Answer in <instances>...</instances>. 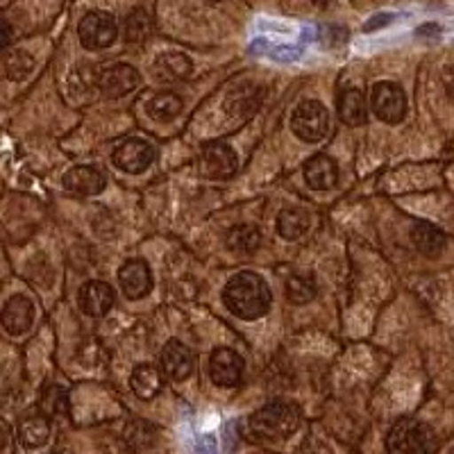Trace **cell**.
<instances>
[{
	"label": "cell",
	"mask_w": 454,
	"mask_h": 454,
	"mask_svg": "<svg viewBox=\"0 0 454 454\" xmlns=\"http://www.w3.org/2000/svg\"><path fill=\"white\" fill-rule=\"evenodd\" d=\"M209 375L218 387H237L243 375V359L232 348H216L209 359Z\"/></svg>",
	"instance_id": "cell-9"
},
{
	"label": "cell",
	"mask_w": 454,
	"mask_h": 454,
	"mask_svg": "<svg viewBox=\"0 0 454 454\" xmlns=\"http://www.w3.org/2000/svg\"><path fill=\"white\" fill-rule=\"evenodd\" d=\"M80 307L84 314L100 318L114 307V289L105 282H87L80 289Z\"/></svg>",
	"instance_id": "cell-14"
},
{
	"label": "cell",
	"mask_w": 454,
	"mask_h": 454,
	"mask_svg": "<svg viewBox=\"0 0 454 454\" xmlns=\"http://www.w3.org/2000/svg\"><path fill=\"white\" fill-rule=\"evenodd\" d=\"M413 246L427 257H439L445 248V234L429 223H419L411 230Z\"/></svg>",
	"instance_id": "cell-22"
},
{
	"label": "cell",
	"mask_w": 454,
	"mask_h": 454,
	"mask_svg": "<svg viewBox=\"0 0 454 454\" xmlns=\"http://www.w3.org/2000/svg\"><path fill=\"white\" fill-rule=\"evenodd\" d=\"M161 368H164V372L170 380L182 382L193 371L192 350L184 343H180V340H168L164 346V352H161Z\"/></svg>",
	"instance_id": "cell-12"
},
{
	"label": "cell",
	"mask_w": 454,
	"mask_h": 454,
	"mask_svg": "<svg viewBox=\"0 0 454 454\" xmlns=\"http://www.w3.org/2000/svg\"><path fill=\"white\" fill-rule=\"evenodd\" d=\"M119 282L128 298L139 300L153 291V270L144 259H129L121 266Z\"/></svg>",
	"instance_id": "cell-11"
},
{
	"label": "cell",
	"mask_w": 454,
	"mask_h": 454,
	"mask_svg": "<svg viewBox=\"0 0 454 454\" xmlns=\"http://www.w3.org/2000/svg\"><path fill=\"white\" fill-rule=\"evenodd\" d=\"M300 411L291 403H269L250 419V432L259 441H279L286 439L298 429Z\"/></svg>",
	"instance_id": "cell-2"
},
{
	"label": "cell",
	"mask_w": 454,
	"mask_h": 454,
	"mask_svg": "<svg viewBox=\"0 0 454 454\" xmlns=\"http://www.w3.org/2000/svg\"><path fill=\"white\" fill-rule=\"evenodd\" d=\"M311 3H314L316 7H327V5H332L334 0H311Z\"/></svg>",
	"instance_id": "cell-32"
},
{
	"label": "cell",
	"mask_w": 454,
	"mask_h": 454,
	"mask_svg": "<svg viewBox=\"0 0 454 454\" xmlns=\"http://www.w3.org/2000/svg\"><path fill=\"white\" fill-rule=\"evenodd\" d=\"M192 59L182 52H164L157 57L155 73L160 80L166 82H176V80H184L192 73Z\"/></svg>",
	"instance_id": "cell-19"
},
{
	"label": "cell",
	"mask_w": 454,
	"mask_h": 454,
	"mask_svg": "<svg viewBox=\"0 0 454 454\" xmlns=\"http://www.w3.org/2000/svg\"><path fill=\"white\" fill-rule=\"evenodd\" d=\"M262 243V232L254 225H239L227 234V248L232 253L250 254L259 248Z\"/></svg>",
	"instance_id": "cell-24"
},
{
	"label": "cell",
	"mask_w": 454,
	"mask_h": 454,
	"mask_svg": "<svg viewBox=\"0 0 454 454\" xmlns=\"http://www.w3.org/2000/svg\"><path fill=\"white\" fill-rule=\"evenodd\" d=\"M64 186L80 196H96L105 189V176L93 166H75L64 176Z\"/></svg>",
	"instance_id": "cell-15"
},
{
	"label": "cell",
	"mask_w": 454,
	"mask_h": 454,
	"mask_svg": "<svg viewBox=\"0 0 454 454\" xmlns=\"http://www.w3.org/2000/svg\"><path fill=\"white\" fill-rule=\"evenodd\" d=\"M32 316H35V307L30 300L26 295H14L3 307V327L14 336L23 334L30 330Z\"/></svg>",
	"instance_id": "cell-13"
},
{
	"label": "cell",
	"mask_w": 454,
	"mask_h": 454,
	"mask_svg": "<svg viewBox=\"0 0 454 454\" xmlns=\"http://www.w3.org/2000/svg\"><path fill=\"white\" fill-rule=\"evenodd\" d=\"M42 409L48 413V416H64L68 411V397L64 393V388L51 387L46 393H43Z\"/></svg>",
	"instance_id": "cell-29"
},
{
	"label": "cell",
	"mask_w": 454,
	"mask_h": 454,
	"mask_svg": "<svg viewBox=\"0 0 454 454\" xmlns=\"http://www.w3.org/2000/svg\"><path fill=\"white\" fill-rule=\"evenodd\" d=\"M10 39H12V32H10V23L5 21V39H3V46H7V43H10Z\"/></svg>",
	"instance_id": "cell-31"
},
{
	"label": "cell",
	"mask_w": 454,
	"mask_h": 454,
	"mask_svg": "<svg viewBox=\"0 0 454 454\" xmlns=\"http://www.w3.org/2000/svg\"><path fill=\"white\" fill-rule=\"evenodd\" d=\"M316 279L311 275H291L286 279V298L294 302V305H305L309 300L316 298Z\"/></svg>",
	"instance_id": "cell-25"
},
{
	"label": "cell",
	"mask_w": 454,
	"mask_h": 454,
	"mask_svg": "<svg viewBox=\"0 0 454 454\" xmlns=\"http://www.w3.org/2000/svg\"><path fill=\"white\" fill-rule=\"evenodd\" d=\"M78 35L87 51H103L114 43L119 35V26H116V19L107 12H89L80 21Z\"/></svg>",
	"instance_id": "cell-5"
},
{
	"label": "cell",
	"mask_w": 454,
	"mask_h": 454,
	"mask_svg": "<svg viewBox=\"0 0 454 454\" xmlns=\"http://www.w3.org/2000/svg\"><path fill=\"white\" fill-rule=\"evenodd\" d=\"M129 387L141 400H153L155 395H160L161 387H164L160 368L150 366V364H139L129 377Z\"/></svg>",
	"instance_id": "cell-17"
},
{
	"label": "cell",
	"mask_w": 454,
	"mask_h": 454,
	"mask_svg": "<svg viewBox=\"0 0 454 454\" xmlns=\"http://www.w3.org/2000/svg\"><path fill=\"white\" fill-rule=\"evenodd\" d=\"M371 107L380 121L395 125L404 119L407 112V98L404 91L393 82H377L371 93Z\"/></svg>",
	"instance_id": "cell-6"
},
{
	"label": "cell",
	"mask_w": 454,
	"mask_h": 454,
	"mask_svg": "<svg viewBox=\"0 0 454 454\" xmlns=\"http://www.w3.org/2000/svg\"><path fill=\"white\" fill-rule=\"evenodd\" d=\"M305 177L307 184L316 192H327L339 180V168H336V161L327 155H316L314 160L307 161L305 166Z\"/></svg>",
	"instance_id": "cell-16"
},
{
	"label": "cell",
	"mask_w": 454,
	"mask_h": 454,
	"mask_svg": "<svg viewBox=\"0 0 454 454\" xmlns=\"http://www.w3.org/2000/svg\"><path fill=\"white\" fill-rule=\"evenodd\" d=\"M125 42L129 43H141L145 42L150 35H153V21H150V16L145 14L144 10H135L132 14L125 19Z\"/></svg>",
	"instance_id": "cell-26"
},
{
	"label": "cell",
	"mask_w": 454,
	"mask_h": 454,
	"mask_svg": "<svg viewBox=\"0 0 454 454\" xmlns=\"http://www.w3.org/2000/svg\"><path fill=\"white\" fill-rule=\"evenodd\" d=\"M223 300H225L227 309L237 314L239 318L257 320L263 314H269L273 295H270L269 284L259 275L239 273L227 282Z\"/></svg>",
	"instance_id": "cell-1"
},
{
	"label": "cell",
	"mask_w": 454,
	"mask_h": 454,
	"mask_svg": "<svg viewBox=\"0 0 454 454\" xmlns=\"http://www.w3.org/2000/svg\"><path fill=\"white\" fill-rule=\"evenodd\" d=\"M125 443L132 450H144L155 443V427L144 420H135L125 427Z\"/></svg>",
	"instance_id": "cell-27"
},
{
	"label": "cell",
	"mask_w": 454,
	"mask_h": 454,
	"mask_svg": "<svg viewBox=\"0 0 454 454\" xmlns=\"http://www.w3.org/2000/svg\"><path fill=\"white\" fill-rule=\"evenodd\" d=\"M155 161V148L144 139H128L114 150V164L125 173H144Z\"/></svg>",
	"instance_id": "cell-8"
},
{
	"label": "cell",
	"mask_w": 454,
	"mask_h": 454,
	"mask_svg": "<svg viewBox=\"0 0 454 454\" xmlns=\"http://www.w3.org/2000/svg\"><path fill=\"white\" fill-rule=\"evenodd\" d=\"M388 21H391V16H388V14L375 16V19H372V21L366 26V30H375V27H380V26H387Z\"/></svg>",
	"instance_id": "cell-30"
},
{
	"label": "cell",
	"mask_w": 454,
	"mask_h": 454,
	"mask_svg": "<svg viewBox=\"0 0 454 454\" xmlns=\"http://www.w3.org/2000/svg\"><path fill=\"white\" fill-rule=\"evenodd\" d=\"M237 155L230 145L209 144L200 150V157H198L200 176L209 177V180H227L237 173Z\"/></svg>",
	"instance_id": "cell-7"
},
{
	"label": "cell",
	"mask_w": 454,
	"mask_h": 454,
	"mask_svg": "<svg viewBox=\"0 0 454 454\" xmlns=\"http://www.w3.org/2000/svg\"><path fill=\"white\" fill-rule=\"evenodd\" d=\"M207 3H221V0H207Z\"/></svg>",
	"instance_id": "cell-33"
},
{
	"label": "cell",
	"mask_w": 454,
	"mask_h": 454,
	"mask_svg": "<svg viewBox=\"0 0 454 454\" xmlns=\"http://www.w3.org/2000/svg\"><path fill=\"white\" fill-rule=\"evenodd\" d=\"M291 129L298 139L307 144H318L330 129V114L316 100H305L291 116Z\"/></svg>",
	"instance_id": "cell-4"
},
{
	"label": "cell",
	"mask_w": 454,
	"mask_h": 454,
	"mask_svg": "<svg viewBox=\"0 0 454 454\" xmlns=\"http://www.w3.org/2000/svg\"><path fill=\"white\" fill-rule=\"evenodd\" d=\"M452 454H454V452H452Z\"/></svg>",
	"instance_id": "cell-34"
},
{
	"label": "cell",
	"mask_w": 454,
	"mask_h": 454,
	"mask_svg": "<svg viewBox=\"0 0 454 454\" xmlns=\"http://www.w3.org/2000/svg\"><path fill=\"white\" fill-rule=\"evenodd\" d=\"M51 436V425L43 413H30L19 423V439L26 448H42Z\"/></svg>",
	"instance_id": "cell-20"
},
{
	"label": "cell",
	"mask_w": 454,
	"mask_h": 454,
	"mask_svg": "<svg viewBox=\"0 0 454 454\" xmlns=\"http://www.w3.org/2000/svg\"><path fill=\"white\" fill-rule=\"evenodd\" d=\"M309 223L311 218L305 209L291 207V209H284V212L278 216V232L282 234L284 239L295 241V239H300L307 230H309Z\"/></svg>",
	"instance_id": "cell-23"
},
{
	"label": "cell",
	"mask_w": 454,
	"mask_h": 454,
	"mask_svg": "<svg viewBox=\"0 0 454 454\" xmlns=\"http://www.w3.org/2000/svg\"><path fill=\"white\" fill-rule=\"evenodd\" d=\"M339 114L340 121L346 125H364L368 119V107H366V98H364V93L359 89H348L339 96Z\"/></svg>",
	"instance_id": "cell-18"
},
{
	"label": "cell",
	"mask_w": 454,
	"mask_h": 454,
	"mask_svg": "<svg viewBox=\"0 0 454 454\" xmlns=\"http://www.w3.org/2000/svg\"><path fill=\"white\" fill-rule=\"evenodd\" d=\"M141 82V75L135 67L129 64H114L100 71L98 87L109 98H121L125 93L135 91Z\"/></svg>",
	"instance_id": "cell-10"
},
{
	"label": "cell",
	"mask_w": 454,
	"mask_h": 454,
	"mask_svg": "<svg viewBox=\"0 0 454 454\" xmlns=\"http://www.w3.org/2000/svg\"><path fill=\"white\" fill-rule=\"evenodd\" d=\"M32 68H35V59H32L30 52L14 51L7 55L5 71L10 80H23L27 73H32Z\"/></svg>",
	"instance_id": "cell-28"
},
{
	"label": "cell",
	"mask_w": 454,
	"mask_h": 454,
	"mask_svg": "<svg viewBox=\"0 0 454 454\" xmlns=\"http://www.w3.org/2000/svg\"><path fill=\"white\" fill-rule=\"evenodd\" d=\"M388 454H436L439 439L432 427L419 420H400L387 439Z\"/></svg>",
	"instance_id": "cell-3"
},
{
	"label": "cell",
	"mask_w": 454,
	"mask_h": 454,
	"mask_svg": "<svg viewBox=\"0 0 454 454\" xmlns=\"http://www.w3.org/2000/svg\"><path fill=\"white\" fill-rule=\"evenodd\" d=\"M182 112V98L176 96L173 91H161L155 93L153 98L145 103V114H148L153 121H160V123H168Z\"/></svg>",
	"instance_id": "cell-21"
}]
</instances>
